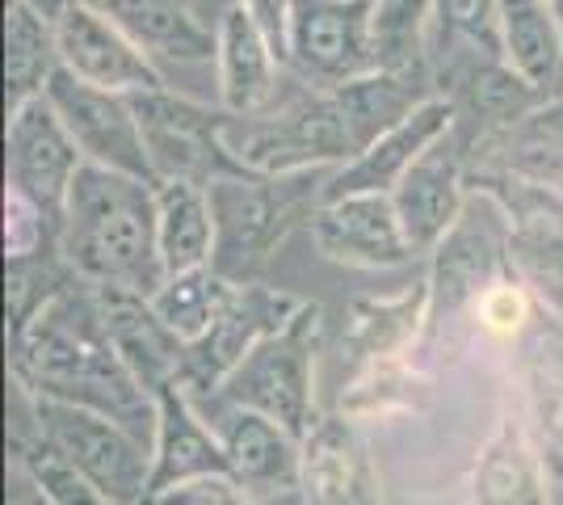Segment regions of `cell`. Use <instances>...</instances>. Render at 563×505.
Instances as JSON below:
<instances>
[{"mask_svg":"<svg viewBox=\"0 0 563 505\" xmlns=\"http://www.w3.org/2000/svg\"><path fill=\"white\" fill-rule=\"evenodd\" d=\"M9 380L30 396L85 405L152 442L156 396L118 359L106 316L89 283H68L18 337H9Z\"/></svg>","mask_w":563,"mask_h":505,"instance_id":"1","label":"cell"},{"mask_svg":"<svg viewBox=\"0 0 563 505\" xmlns=\"http://www.w3.org/2000/svg\"><path fill=\"white\" fill-rule=\"evenodd\" d=\"M59 253L80 283L126 287L152 299L165 287L156 237V182L80 165L59 228Z\"/></svg>","mask_w":563,"mask_h":505,"instance_id":"2","label":"cell"},{"mask_svg":"<svg viewBox=\"0 0 563 505\" xmlns=\"http://www.w3.org/2000/svg\"><path fill=\"white\" fill-rule=\"evenodd\" d=\"M329 168L290 173V177H232L214 182V270L232 283H257L274 262L278 244L324 207Z\"/></svg>","mask_w":563,"mask_h":505,"instance_id":"3","label":"cell"},{"mask_svg":"<svg viewBox=\"0 0 563 505\" xmlns=\"http://www.w3.org/2000/svg\"><path fill=\"white\" fill-rule=\"evenodd\" d=\"M320 333H324V312H320V304L307 299L282 333L265 337L228 375V384L211 396V409H253L307 438L320 421V413H316Z\"/></svg>","mask_w":563,"mask_h":505,"instance_id":"4","label":"cell"},{"mask_svg":"<svg viewBox=\"0 0 563 505\" xmlns=\"http://www.w3.org/2000/svg\"><path fill=\"white\" fill-rule=\"evenodd\" d=\"M228 147L253 177H290L316 168L350 165L353 140L345 114L332 94L307 89L303 97L286 101L278 110H265L257 119L228 122Z\"/></svg>","mask_w":563,"mask_h":505,"instance_id":"5","label":"cell"},{"mask_svg":"<svg viewBox=\"0 0 563 505\" xmlns=\"http://www.w3.org/2000/svg\"><path fill=\"white\" fill-rule=\"evenodd\" d=\"M131 106H135L156 182H194L211 190L214 182L253 177L228 147L232 114L223 106H207V101L168 94V89L131 94Z\"/></svg>","mask_w":563,"mask_h":505,"instance_id":"6","label":"cell"},{"mask_svg":"<svg viewBox=\"0 0 563 505\" xmlns=\"http://www.w3.org/2000/svg\"><path fill=\"white\" fill-rule=\"evenodd\" d=\"M517 274L509 257V223L493 198L471 194L463 219L433 249L429 265V333H442L459 316H475L479 299L500 278Z\"/></svg>","mask_w":563,"mask_h":505,"instance_id":"7","label":"cell"},{"mask_svg":"<svg viewBox=\"0 0 563 505\" xmlns=\"http://www.w3.org/2000/svg\"><path fill=\"white\" fill-rule=\"evenodd\" d=\"M38 430L89 476L114 505H152V442L114 417L85 405L34 396Z\"/></svg>","mask_w":563,"mask_h":505,"instance_id":"8","label":"cell"},{"mask_svg":"<svg viewBox=\"0 0 563 505\" xmlns=\"http://www.w3.org/2000/svg\"><path fill=\"white\" fill-rule=\"evenodd\" d=\"M375 0H295L290 13V68L307 89L332 94L375 68Z\"/></svg>","mask_w":563,"mask_h":505,"instance_id":"9","label":"cell"},{"mask_svg":"<svg viewBox=\"0 0 563 505\" xmlns=\"http://www.w3.org/2000/svg\"><path fill=\"white\" fill-rule=\"evenodd\" d=\"M467 190L493 198L509 223V257L530 287H563V190L500 168H467Z\"/></svg>","mask_w":563,"mask_h":505,"instance_id":"10","label":"cell"},{"mask_svg":"<svg viewBox=\"0 0 563 505\" xmlns=\"http://www.w3.org/2000/svg\"><path fill=\"white\" fill-rule=\"evenodd\" d=\"M307 299L290 295V290L265 287V283H240L235 299L228 304V312L214 320L207 337H198L194 345H186V362H181V384L189 387L194 400L214 396L228 384L240 362L257 350L265 337L282 333Z\"/></svg>","mask_w":563,"mask_h":505,"instance_id":"11","label":"cell"},{"mask_svg":"<svg viewBox=\"0 0 563 505\" xmlns=\"http://www.w3.org/2000/svg\"><path fill=\"white\" fill-rule=\"evenodd\" d=\"M51 110L59 114L64 131L71 135V144L80 147L85 165H101L140 177V182H156V168L147 161V144H143L140 119L126 94H106L97 85L76 80L68 68L51 76L47 94Z\"/></svg>","mask_w":563,"mask_h":505,"instance_id":"12","label":"cell"},{"mask_svg":"<svg viewBox=\"0 0 563 505\" xmlns=\"http://www.w3.org/2000/svg\"><path fill=\"white\" fill-rule=\"evenodd\" d=\"M80 165H85V156L71 144V135L64 131L59 114L51 110L47 97H38L25 110L9 114V127H4V182L13 194H22L30 207L43 211L55 232L64 228L68 194Z\"/></svg>","mask_w":563,"mask_h":505,"instance_id":"13","label":"cell"},{"mask_svg":"<svg viewBox=\"0 0 563 505\" xmlns=\"http://www.w3.org/2000/svg\"><path fill=\"white\" fill-rule=\"evenodd\" d=\"M467 135L454 122L438 144L424 152L417 165L404 173L391 198H396L404 237L412 244V253H433L446 241V232L463 219L467 211Z\"/></svg>","mask_w":563,"mask_h":505,"instance_id":"14","label":"cell"},{"mask_svg":"<svg viewBox=\"0 0 563 505\" xmlns=\"http://www.w3.org/2000/svg\"><path fill=\"white\" fill-rule=\"evenodd\" d=\"M211 476H232L223 438L211 426L202 405L189 396L186 384H168L156 392V430H152V488L147 502L156 505L165 493Z\"/></svg>","mask_w":563,"mask_h":505,"instance_id":"15","label":"cell"},{"mask_svg":"<svg viewBox=\"0 0 563 505\" xmlns=\"http://www.w3.org/2000/svg\"><path fill=\"white\" fill-rule=\"evenodd\" d=\"M55 39H59V64L85 85L126 97L147 94V89H165L152 55L135 39H126L110 18L89 9L85 0H76L68 13L55 22Z\"/></svg>","mask_w":563,"mask_h":505,"instance_id":"16","label":"cell"},{"mask_svg":"<svg viewBox=\"0 0 563 505\" xmlns=\"http://www.w3.org/2000/svg\"><path fill=\"white\" fill-rule=\"evenodd\" d=\"M311 241L316 249L341 265H362V270H391V265L412 262V244L404 237L396 198L391 194H345L329 198L311 216Z\"/></svg>","mask_w":563,"mask_h":505,"instance_id":"17","label":"cell"},{"mask_svg":"<svg viewBox=\"0 0 563 505\" xmlns=\"http://www.w3.org/2000/svg\"><path fill=\"white\" fill-rule=\"evenodd\" d=\"M303 505H387L378 468L345 413H329L303 438Z\"/></svg>","mask_w":563,"mask_h":505,"instance_id":"18","label":"cell"},{"mask_svg":"<svg viewBox=\"0 0 563 505\" xmlns=\"http://www.w3.org/2000/svg\"><path fill=\"white\" fill-rule=\"evenodd\" d=\"M551 481L526 413L505 409L471 468V505H551Z\"/></svg>","mask_w":563,"mask_h":505,"instance_id":"19","label":"cell"},{"mask_svg":"<svg viewBox=\"0 0 563 505\" xmlns=\"http://www.w3.org/2000/svg\"><path fill=\"white\" fill-rule=\"evenodd\" d=\"M517 380H521V413L539 438L551 476L563 481V312L539 304V316L517 337Z\"/></svg>","mask_w":563,"mask_h":505,"instance_id":"20","label":"cell"},{"mask_svg":"<svg viewBox=\"0 0 563 505\" xmlns=\"http://www.w3.org/2000/svg\"><path fill=\"white\" fill-rule=\"evenodd\" d=\"M424 333H429V274L387 299L371 295L350 299L341 316V359L350 362L353 375L378 362L412 359Z\"/></svg>","mask_w":563,"mask_h":505,"instance_id":"21","label":"cell"},{"mask_svg":"<svg viewBox=\"0 0 563 505\" xmlns=\"http://www.w3.org/2000/svg\"><path fill=\"white\" fill-rule=\"evenodd\" d=\"M223 438L232 481L249 493H299L303 484V438L253 409H211Z\"/></svg>","mask_w":563,"mask_h":505,"instance_id":"22","label":"cell"},{"mask_svg":"<svg viewBox=\"0 0 563 505\" xmlns=\"http://www.w3.org/2000/svg\"><path fill=\"white\" fill-rule=\"evenodd\" d=\"M454 122H459L454 101L433 94L412 119H404L396 131H387L378 144H371L362 156H353L350 165L332 168L329 186H324V202L345 198V194H391L404 182V173L417 165Z\"/></svg>","mask_w":563,"mask_h":505,"instance_id":"23","label":"cell"},{"mask_svg":"<svg viewBox=\"0 0 563 505\" xmlns=\"http://www.w3.org/2000/svg\"><path fill=\"white\" fill-rule=\"evenodd\" d=\"M106 329L114 341L118 359L140 380L143 392H161L168 384H181V362H186V341L156 316L152 299L126 287H93Z\"/></svg>","mask_w":563,"mask_h":505,"instance_id":"24","label":"cell"},{"mask_svg":"<svg viewBox=\"0 0 563 505\" xmlns=\"http://www.w3.org/2000/svg\"><path fill=\"white\" fill-rule=\"evenodd\" d=\"M438 85H446L442 97L454 101L459 127H463L467 144L488 140L496 131H509L514 122H521L526 114H534L542 106V97L534 94L505 59L484 55V51H471L467 64L442 73Z\"/></svg>","mask_w":563,"mask_h":505,"instance_id":"25","label":"cell"},{"mask_svg":"<svg viewBox=\"0 0 563 505\" xmlns=\"http://www.w3.org/2000/svg\"><path fill=\"white\" fill-rule=\"evenodd\" d=\"M219 97L223 110L235 119H257L274 106L278 97V51L269 47V39L257 30V22L232 4L219 22Z\"/></svg>","mask_w":563,"mask_h":505,"instance_id":"26","label":"cell"},{"mask_svg":"<svg viewBox=\"0 0 563 505\" xmlns=\"http://www.w3.org/2000/svg\"><path fill=\"white\" fill-rule=\"evenodd\" d=\"M9 455H13V468L34 484L43 505H114L38 430L34 396L22 384H13V405H9Z\"/></svg>","mask_w":563,"mask_h":505,"instance_id":"27","label":"cell"},{"mask_svg":"<svg viewBox=\"0 0 563 505\" xmlns=\"http://www.w3.org/2000/svg\"><path fill=\"white\" fill-rule=\"evenodd\" d=\"M85 4L110 18L147 55H165L177 64L219 59V34L198 22L189 0H85Z\"/></svg>","mask_w":563,"mask_h":505,"instance_id":"28","label":"cell"},{"mask_svg":"<svg viewBox=\"0 0 563 505\" xmlns=\"http://www.w3.org/2000/svg\"><path fill=\"white\" fill-rule=\"evenodd\" d=\"M467 156L475 168H500L563 190V97L542 101L534 114L514 122L509 131L467 144Z\"/></svg>","mask_w":563,"mask_h":505,"instance_id":"29","label":"cell"},{"mask_svg":"<svg viewBox=\"0 0 563 505\" xmlns=\"http://www.w3.org/2000/svg\"><path fill=\"white\" fill-rule=\"evenodd\" d=\"M375 68L408 85L433 89L438 59V0H375ZM438 94V89H433Z\"/></svg>","mask_w":563,"mask_h":505,"instance_id":"30","label":"cell"},{"mask_svg":"<svg viewBox=\"0 0 563 505\" xmlns=\"http://www.w3.org/2000/svg\"><path fill=\"white\" fill-rule=\"evenodd\" d=\"M500 47L542 101L563 97V30L542 0H500Z\"/></svg>","mask_w":563,"mask_h":505,"instance_id":"31","label":"cell"},{"mask_svg":"<svg viewBox=\"0 0 563 505\" xmlns=\"http://www.w3.org/2000/svg\"><path fill=\"white\" fill-rule=\"evenodd\" d=\"M59 68L55 25L25 9L22 0H4V114L38 101Z\"/></svg>","mask_w":563,"mask_h":505,"instance_id":"32","label":"cell"},{"mask_svg":"<svg viewBox=\"0 0 563 505\" xmlns=\"http://www.w3.org/2000/svg\"><path fill=\"white\" fill-rule=\"evenodd\" d=\"M156 237L165 278L202 270L214 262V216L207 186L194 182H156Z\"/></svg>","mask_w":563,"mask_h":505,"instance_id":"33","label":"cell"},{"mask_svg":"<svg viewBox=\"0 0 563 505\" xmlns=\"http://www.w3.org/2000/svg\"><path fill=\"white\" fill-rule=\"evenodd\" d=\"M341 114H345V127H350L353 152L362 156L371 144H378L387 131H396L404 119H412L424 101L433 97V89H421V85H408L399 76L387 73H371L362 80H350L341 89H332Z\"/></svg>","mask_w":563,"mask_h":505,"instance_id":"34","label":"cell"},{"mask_svg":"<svg viewBox=\"0 0 563 505\" xmlns=\"http://www.w3.org/2000/svg\"><path fill=\"white\" fill-rule=\"evenodd\" d=\"M235 290H240V283L223 278L214 265H202V270H186V274L165 278V287L152 295V308L186 345H194L198 337H207V329L219 316L228 312Z\"/></svg>","mask_w":563,"mask_h":505,"instance_id":"35","label":"cell"},{"mask_svg":"<svg viewBox=\"0 0 563 505\" xmlns=\"http://www.w3.org/2000/svg\"><path fill=\"white\" fill-rule=\"evenodd\" d=\"M76 283L71 265L64 262L59 249L47 253H34V257H13L4 270V312H9V337H18L34 320V316L47 308L59 290Z\"/></svg>","mask_w":563,"mask_h":505,"instance_id":"36","label":"cell"},{"mask_svg":"<svg viewBox=\"0 0 563 505\" xmlns=\"http://www.w3.org/2000/svg\"><path fill=\"white\" fill-rule=\"evenodd\" d=\"M421 387L424 380L412 359L378 362L350 375V384L341 387V413L357 421V417H391V413L417 409Z\"/></svg>","mask_w":563,"mask_h":505,"instance_id":"37","label":"cell"},{"mask_svg":"<svg viewBox=\"0 0 563 505\" xmlns=\"http://www.w3.org/2000/svg\"><path fill=\"white\" fill-rule=\"evenodd\" d=\"M446 39L505 59L500 47V0H438V47Z\"/></svg>","mask_w":563,"mask_h":505,"instance_id":"38","label":"cell"},{"mask_svg":"<svg viewBox=\"0 0 563 505\" xmlns=\"http://www.w3.org/2000/svg\"><path fill=\"white\" fill-rule=\"evenodd\" d=\"M539 304L542 299L530 290V283H526L521 274H509V278H500L496 287H488V295L479 299V308H475V325H479L484 333L514 341V337H521L530 325H534Z\"/></svg>","mask_w":563,"mask_h":505,"instance_id":"39","label":"cell"},{"mask_svg":"<svg viewBox=\"0 0 563 505\" xmlns=\"http://www.w3.org/2000/svg\"><path fill=\"white\" fill-rule=\"evenodd\" d=\"M156 505H261L257 493H249L232 476H211V481H194L165 493Z\"/></svg>","mask_w":563,"mask_h":505,"instance_id":"40","label":"cell"},{"mask_svg":"<svg viewBox=\"0 0 563 505\" xmlns=\"http://www.w3.org/2000/svg\"><path fill=\"white\" fill-rule=\"evenodd\" d=\"M257 30L269 39V47L278 51V59L286 64L290 59V13H295V0H235Z\"/></svg>","mask_w":563,"mask_h":505,"instance_id":"41","label":"cell"},{"mask_svg":"<svg viewBox=\"0 0 563 505\" xmlns=\"http://www.w3.org/2000/svg\"><path fill=\"white\" fill-rule=\"evenodd\" d=\"M22 4H25V9H34L38 18H47V22L55 25L64 13H68L71 4H76V0H22Z\"/></svg>","mask_w":563,"mask_h":505,"instance_id":"42","label":"cell"},{"mask_svg":"<svg viewBox=\"0 0 563 505\" xmlns=\"http://www.w3.org/2000/svg\"><path fill=\"white\" fill-rule=\"evenodd\" d=\"M551 13H555V22H560V30H563V0H542Z\"/></svg>","mask_w":563,"mask_h":505,"instance_id":"43","label":"cell"}]
</instances>
